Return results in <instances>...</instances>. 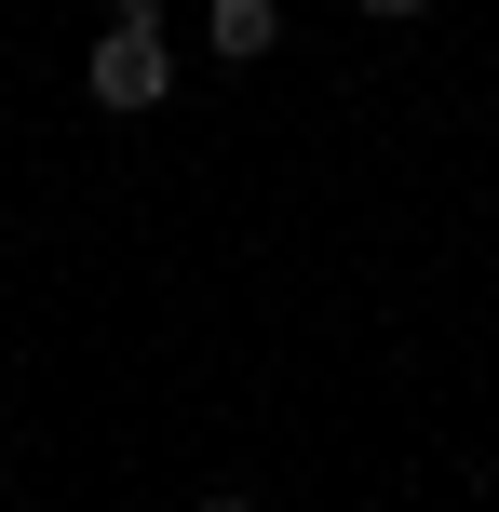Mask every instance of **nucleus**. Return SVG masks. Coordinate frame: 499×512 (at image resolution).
Instances as JSON below:
<instances>
[{
	"mask_svg": "<svg viewBox=\"0 0 499 512\" xmlns=\"http://www.w3.org/2000/svg\"><path fill=\"white\" fill-rule=\"evenodd\" d=\"M81 95H95L108 122H135V108H162V95H176V54H162V0H108Z\"/></svg>",
	"mask_w": 499,
	"mask_h": 512,
	"instance_id": "f257e3e1",
	"label": "nucleus"
},
{
	"mask_svg": "<svg viewBox=\"0 0 499 512\" xmlns=\"http://www.w3.org/2000/svg\"><path fill=\"white\" fill-rule=\"evenodd\" d=\"M203 27H216V54H230V68H257V54L284 41V0H203Z\"/></svg>",
	"mask_w": 499,
	"mask_h": 512,
	"instance_id": "f03ea898",
	"label": "nucleus"
},
{
	"mask_svg": "<svg viewBox=\"0 0 499 512\" xmlns=\"http://www.w3.org/2000/svg\"><path fill=\"white\" fill-rule=\"evenodd\" d=\"M365 14H432V0H365Z\"/></svg>",
	"mask_w": 499,
	"mask_h": 512,
	"instance_id": "7ed1b4c3",
	"label": "nucleus"
},
{
	"mask_svg": "<svg viewBox=\"0 0 499 512\" xmlns=\"http://www.w3.org/2000/svg\"><path fill=\"white\" fill-rule=\"evenodd\" d=\"M203 512H257V499H203Z\"/></svg>",
	"mask_w": 499,
	"mask_h": 512,
	"instance_id": "20e7f679",
	"label": "nucleus"
}]
</instances>
